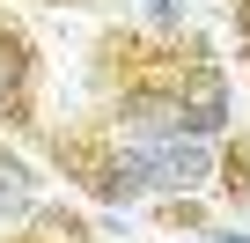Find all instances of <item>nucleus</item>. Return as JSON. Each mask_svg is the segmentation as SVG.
Masks as SVG:
<instances>
[{"mask_svg": "<svg viewBox=\"0 0 250 243\" xmlns=\"http://www.w3.org/2000/svg\"><path fill=\"white\" fill-rule=\"evenodd\" d=\"M52 148V162L88 192V199H103V206H147V162H140V148L125 140V133H110L103 118H88V126H74V133H52L44 140Z\"/></svg>", "mask_w": 250, "mask_h": 243, "instance_id": "1", "label": "nucleus"}, {"mask_svg": "<svg viewBox=\"0 0 250 243\" xmlns=\"http://www.w3.org/2000/svg\"><path fill=\"white\" fill-rule=\"evenodd\" d=\"M0 126L8 133H37V44L22 37V22L0 15Z\"/></svg>", "mask_w": 250, "mask_h": 243, "instance_id": "2", "label": "nucleus"}, {"mask_svg": "<svg viewBox=\"0 0 250 243\" xmlns=\"http://www.w3.org/2000/svg\"><path fill=\"white\" fill-rule=\"evenodd\" d=\"M177 103H184V126H191L199 140H228V126H235V96H228L221 59H191V66L177 74Z\"/></svg>", "mask_w": 250, "mask_h": 243, "instance_id": "3", "label": "nucleus"}, {"mask_svg": "<svg viewBox=\"0 0 250 243\" xmlns=\"http://www.w3.org/2000/svg\"><path fill=\"white\" fill-rule=\"evenodd\" d=\"M44 199H37V170L22 162V155H8V148H0V228H30V214H37Z\"/></svg>", "mask_w": 250, "mask_h": 243, "instance_id": "4", "label": "nucleus"}, {"mask_svg": "<svg viewBox=\"0 0 250 243\" xmlns=\"http://www.w3.org/2000/svg\"><path fill=\"white\" fill-rule=\"evenodd\" d=\"M213 199H250V140H221V177Z\"/></svg>", "mask_w": 250, "mask_h": 243, "instance_id": "5", "label": "nucleus"}, {"mask_svg": "<svg viewBox=\"0 0 250 243\" xmlns=\"http://www.w3.org/2000/svg\"><path fill=\"white\" fill-rule=\"evenodd\" d=\"M140 15H147L155 37H184L191 30V0H140Z\"/></svg>", "mask_w": 250, "mask_h": 243, "instance_id": "6", "label": "nucleus"}, {"mask_svg": "<svg viewBox=\"0 0 250 243\" xmlns=\"http://www.w3.org/2000/svg\"><path fill=\"white\" fill-rule=\"evenodd\" d=\"M155 214H162V228H199L206 236V199H155Z\"/></svg>", "mask_w": 250, "mask_h": 243, "instance_id": "7", "label": "nucleus"}, {"mask_svg": "<svg viewBox=\"0 0 250 243\" xmlns=\"http://www.w3.org/2000/svg\"><path fill=\"white\" fill-rule=\"evenodd\" d=\"M228 15H235V37H243V59H250V0H228Z\"/></svg>", "mask_w": 250, "mask_h": 243, "instance_id": "8", "label": "nucleus"}, {"mask_svg": "<svg viewBox=\"0 0 250 243\" xmlns=\"http://www.w3.org/2000/svg\"><path fill=\"white\" fill-rule=\"evenodd\" d=\"M206 243H250L243 228H206Z\"/></svg>", "mask_w": 250, "mask_h": 243, "instance_id": "9", "label": "nucleus"}, {"mask_svg": "<svg viewBox=\"0 0 250 243\" xmlns=\"http://www.w3.org/2000/svg\"><path fill=\"white\" fill-rule=\"evenodd\" d=\"M66 8H81V0H66Z\"/></svg>", "mask_w": 250, "mask_h": 243, "instance_id": "10", "label": "nucleus"}]
</instances>
